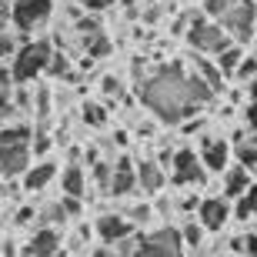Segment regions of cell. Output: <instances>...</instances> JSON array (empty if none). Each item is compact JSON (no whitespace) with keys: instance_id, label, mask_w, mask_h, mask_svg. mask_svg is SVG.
Here are the masks:
<instances>
[{"instance_id":"6da1fadb","label":"cell","mask_w":257,"mask_h":257,"mask_svg":"<svg viewBox=\"0 0 257 257\" xmlns=\"http://www.w3.org/2000/svg\"><path fill=\"white\" fill-rule=\"evenodd\" d=\"M137 94H141V104L164 124H181L197 114L200 107L214 104V97H217L197 74H191L177 60L147 74L137 87Z\"/></svg>"},{"instance_id":"7a4b0ae2","label":"cell","mask_w":257,"mask_h":257,"mask_svg":"<svg viewBox=\"0 0 257 257\" xmlns=\"http://www.w3.org/2000/svg\"><path fill=\"white\" fill-rule=\"evenodd\" d=\"M50 40L37 37V40H24L17 47V54L10 57V74H14V84H34L40 74H47V64H50Z\"/></svg>"},{"instance_id":"3957f363","label":"cell","mask_w":257,"mask_h":257,"mask_svg":"<svg viewBox=\"0 0 257 257\" xmlns=\"http://www.w3.org/2000/svg\"><path fill=\"white\" fill-rule=\"evenodd\" d=\"M184 37H187L191 50L207 54V57H214V54H220L227 44H234L227 30L220 27L217 20L204 17V14H194V17H191V24H187V30H184Z\"/></svg>"},{"instance_id":"277c9868","label":"cell","mask_w":257,"mask_h":257,"mask_svg":"<svg viewBox=\"0 0 257 257\" xmlns=\"http://www.w3.org/2000/svg\"><path fill=\"white\" fill-rule=\"evenodd\" d=\"M184 244L177 227H161L151 230V234H141L137 237V247H131V257H181Z\"/></svg>"},{"instance_id":"5b68a950","label":"cell","mask_w":257,"mask_h":257,"mask_svg":"<svg viewBox=\"0 0 257 257\" xmlns=\"http://www.w3.org/2000/svg\"><path fill=\"white\" fill-rule=\"evenodd\" d=\"M171 181L177 187H204L207 184V167L200 164L194 147H177L171 157Z\"/></svg>"},{"instance_id":"8992f818","label":"cell","mask_w":257,"mask_h":257,"mask_svg":"<svg viewBox=\"0 0 257 257\" xmlns=\"http://www.w3.org/2000/svg\"><path fill=\"white\" fill-rule=\"evenodd\" d=\"M50 14H54V0H14L10 4V24L24 37L34 34L37 27H44Z\"/></svg>"},{"instance_id":"52a82bcc","label":"cell","mask_w":257,"mask_h":257,"mask_svg":"<svg viewBox=\"0 0 257 257\" xmlns=\"http://www.w3.org/2000/svg\"><path fill=\"white\" fill-rule=\"evenodd\" d=\"M217 24L230 34L234 44H247V40L254 37V27H257V4L254 0H237Z\"/></svg>"},{"instance_id":"ba28073f","label":"cell","mask_w":257,"mask_h":257,"mask_svg":"<svg viewBox=\"0 0 257 257\" xmlns=\"http://www.w3.org/2000/svg\"><path fill=\"white\" fill-rule=\"evenodd\" d=\"M94 230L104 247H120L124 240L137 237V224H134L127 214H100L94 220Z\"/></svg>"},{"instance_id":"9c48e42d","label":"cell","mask_w":257,"mask_h":257,"mask_svg":"<svg viewBox=\"0 0 257 257\" xmlns=\"http://www.w3.org/2000/svg\"><path fill=\"white\" fill-rule=\"evenodd\" d=\"M230 217H234V207H230L227 197H200L197 204V220L204 224V230L207 234H220V230L230 224Z\"/></svg>"},{"instance_id":"30bf717a","label":"cell","mask_w":257,"mask_h":257,"mask_svg":"<svg viewBox=\"0 0 257 257\" xmlns=\"http://www.w3.org/2000/svg\"><path fill=\"white\" fill-rule=\"evenodd\" d=\"M200 164L207 167V174H224L230 167V141H224V137H210V134H204L200 137V151H197Z\"/></svg>"},{"instance_id":"8fae6325","label":"cell","mask_w":257,"mask_h":257,"mask_svg":"<svg viewBox=\"0 0 257 257\" xmlns=\"http://www.w3.org/2000/svg\"><path fill=\"white\" fill-rule=\"evenodd\" d=\"M57 164L50 161V157H40L37 164H30L27 171L20 174V187H24V191L27 194H40V191H47L50 184L57 181Z\"/></svg>"},{"instance_id":"7c38bea8","label":"cell","mask_w":257,"mask_h":257,"mask_svg":"<svg viewBox=\"0 0 257 257\" xmlns=\"http://www.w3.org/2000/svg\"><path fill=\"white\" fill-rule=\"evenodd\" d=\"M60 247H64V244H60V230L47 227V224H37V230H34L30 240L24 244L20 257H54Z\"/></svg>"},{"instance_id":"4fadbf2b","label":"cell","mask_w":257,"mask_h":257,"mask_svg":"<svg viewBox=\"0 0 257 257\" xmlns=\"http://www.w3.org/2000/svg\"><path fill=\"white\" fill-rule=\"evenodd\" d=\"M137 191V171H134V161L127 154H120L114 164H110V187L107 194L110 197H127V194Z\"/></svg>"},{"instance_id":"5bb4252c","label":"cell","mask_w":257,"mask_h":257,"mask_svg":"<svg viewBox=\"0 0 257 257\" xmlns=\"http://www.w3.org/2000/svg\"><path fill=\"white\" fill-rule=\"evenodd\" d=\"M134 171H137V191L147 194V197H151V194H157L164 184H167V171H164L154 157L137 161V164H134Z\"/></svg>"},{"instance_id":"9a60e30c","label":"cell","mask_w":257,"mask_h":257,"mask_svg":"<svg viewBox=\"0 0 257 257\" xmlns=\"http://www.w3.org/2000/svg\"><path fill=\"white\" fill-rule=\"evenodd\" d=\"M191 74H197L200 80H204V84L214 90V94H224V80H227V77L220 74V67L214 64V57L191 50Z\"/></svg>"},{"instance_id":"2e32d148","label":"cell","mask_w":257,"mask_h":257,"mask_svg":"<svg viewBox=\"0 0 257 257\" xmlns=\"http://www.w3.org/2000/svg\"><path fill=\"white\" fill-rule=\"evenodd\" d=\"M254 181L250 177L247 167H237V164H230L227 171L220 174V197H227V200H237L240 194L247 191V184Z\"/></svg>"},{"instance_id":"e0dca14e","label":"cell","mask_w":257,"mask_h":257,"mask_svg":"<svg viewBox=\"0 0 257 257\" xmlns=\"http://www.w3.org/2000/svg\"><path fill=\"white\" fill-rule=\"evenodd\" d=\"M57 177H60V194H67V197H80V200L87 197V171L80 167V164H67Z\"/></svg>"},{"instance_id":"ac0fdd59","label":"cell","mask_w":257,"mask_h":257,"mask_svg":"<svg viewBox=\"0 0 257 257\" xmlns=\"http://www.w3.org/2000/svg\"><path fill=\"white\" fill-rule=\"evenodd\" d=\"M244 44H227V47L220 50V54H214V64L220 67V74L224 77H234V70H237V64L244 60Z\"/></svg>"},{"instance_id":"d6986e66","label":"cell","mask_w":257,"mask_h":257,"mask_svg":"<svg viewBox=\"0 0 257 257\" xmlns=\"http://www.w3.org/2000/svg\"><path fill=\"white\" fill-rule=\"evenodd\" d=\"M230 207H234V217H237V220L254 217V214H257V181H250L247 191L240 194L237 200H230Z\"/></svg>"},{"instance_id":"ffe728a7","label":"cell","mask_w":257,"mask_h":257,"mask_svg":"<svg viewBox=\"0 0 257 257\" xmlns=\"http://www.w3.org/2000/svg\"><path fill=\"white\" fill-rule=\"evenodd\" d=\"M230 157H234V164H237V167L254 171V167H257V144L250 141V137H244V141H237V144H230Z\"/></svg>"},{"instance_id":"44dd1931","label":"cell","mask_w":257,"mask_h":257,"mask_svg":"<svg viewBox=\"0 0 257 257\" xmlns=\"http://www.w3.org/2000/svg\"><path fill=\"white\" fill-rule=\"evenodd\" d=\"M177 234H181V244H184V247L197 250L200 244H204V234H207V230H204V224H200V220H184V227L177 230Z\"/></svg>"},{"instance_id":"7402d4cb","label":"cell","mask_w":257,"mask_h":257,"mask_svg":"<svg viewBox=\"0 0 257 257\" xmlns=\"http://www.w3.org/2000/svg\"><path fill=\"white\" fill-rule=\"evenodd\" d=\"M14 74L7 64H0V110H14Z\"/></svg>"},{"instance_id":"603a6c76","label":"cell","mask_w":257,"mask_h":257,"mask_svg":"<svg viewBox=\"0 0 257 257\" xmlns=\"http://www.w3.org/2000/svg\"><path fill=\"white\" fill-rule=\"evenodd\" d=\"M84 124L87 127H94V131H100V127H107V120H110V117H107V107L104 104H94V100H87L84 104Z\"/></svg>"},{"instance_id":"cb8c5ba5","label":"cell","mask_w":257,"mask_h":257,"mask_svg":"<svg viewBox=\"0 0 257 257\" xmlns=\"http://www.w3.org/2000/svg\"><path fill=\"white\" fill-rule=\"evenodd\" d=\"M84 44H87V57H90V60H100V57H107V54L114 50V44H110V37H107V34L84 37Z\"/></svg>"},{"instance_id":"d4e9b609","label":"cell","mask_w":257,"mask_h":257,"mask_svg":"<svg viewBox=\"0 0 257 257\" xmlns=\"http://www.w3.org/2000/svg\"><path fill=\"white\" fill-rule=\"evenodd\" d=\"M24 34H7V30H0V64H7L14 54H17V47L24 44Z\"/></svg>"},{"instance_id":"484cf974","label":"cell","mask_w":257,"mask_h":257,"mask_svg":"<svg viewBox=\"0 0 257 257\" xmlns=\"http://www.w3.org/2000/svg\"><path fill=\"white\" fill-rule=\"evenodd\" d=\"M50 147H54V141H50V134L40 127V131H34V137H30V157H47L50 154Z\"/></svg>"},{"instance_id":"4316f807","label":"cell","mask_w":257,"mask_h":257,"mask_svg":"<svg viewBox=\"0 0 257 257\" xmlns=\"http://www.w3.org/2000/svg\"><path fill=\"white\" fill-rule=\"evenodd\" d=\"M234 4H237V0H200V14L210 17V20H220Z\"/></svg>"},{"instance_id":"83f0119b","label":"cell","mask_w":257,"mask_h":257,"mask_svg":"<svg viewBox=\"0 0 257 257\" xmlns=\"http://www.w3.org/2000/svg\"><path fill=\"white\" fill-rule=\"evenodd\" d=\"M234 77H237V80H244V84H247L250 77H257V57H254V54H244V60L237 64Z\"/></svg>"},{"instance_id":"f1b7e54d","label":"cell","mask_w":257,"mask_h":257,"mask_svg":"<svg viewBox=\"0 0 257 257\" xmlns=\"http://www.w3.org/2000/svg\"><path fill=\"white\" fill-rule=\"evenodd\" d=\"M47 74H54V77H74V74H70V60H67L64 54H50Z\"/></svg>"},{"instance_id":"f546056e","label":"cell","mask_w":257,"mask_h":257,"mask_svg":"<svg viewBox=\"0 0 257 257\" xmlns=\"http://www.w3.org/2000/svg\"><path fill=\"white\" fill-rule=\"evenodd\" d=\"M90 177L97 181V187H100V191H107V187H110V161H97L94 171H90Z\"/></svg>"},{"instance_id":"4dcf8cb0","label":"cell","mask_w":257,"mask_h":257,"mask_svg":"<svg viewBox=\"0 0 257 257\" xmlns=\"http://www.w3.org/2000/svg\"><path fill=\"white\" fill-rule=\"evenodd\" d=\"M60 207H64L67 217H80V210H84V200H80V197H67V194H60Z\"/></svg>"},{"instance_id":"1f68e13d","label":"cell","mask_w":257,"mask_h":257,"mask_svg":"<svg viewBox=\"0 0 257 257\" xmlns=\"http://www.w3.org/2000/svg\"><path fill=\"white\" fill-rule=\"evenodd\" d=\"M164 14H167V7H164V4H151L147 10H141V20H144V24H157Z\"/></svg>"},{"instance_id":"d6a6232c","label":"cell","mask_w":257,"mask_h":257,"mask_svg":"<svg viewBox=\"0 0 257 257\" xmlns=\"http://www.w3.org/2000/svg\"><path fill=\"white\" fill-rule=\"evenodd\" d=\"M84 4V10L87 14H104V10H110L117 4V0H80Z\"/></svg>"},{"instance_id":"836d02e7","label":"cell","mask_w":257,"mask_h":257,"mask_svg":"<svg viewBox=\"0 0 257 257\" xmlns=\"http://www.w3.org/2000/svg\"><path fill=\"white\" fill-rule=\"evenodd\" d=\"M100 84H104L100 90H104L107 97H120V90H124V87H120V80H117V77H110V74H107L104 80H100Z\"/></svg>"},{"instance_id":"e575fe53","label":"cell","mask_w":257,"mask_h":257,"mask_svg":"<svg viewBox=\"0 0 257 257\" xmlns=\"http://www.w3.org/2000/svg\"><path fill=\"white\" fill-rule=\"evenodd\" d=\"M127 217H131L134 224H147V220H151V207H147V204H137V207H131Z\"/></svg>"},{"instance_id":"d590c367","label":"cell","mask_w":257,"mask_h":257,"mask_svg":"<svg viewBox=\"0 0 257 257\" xmlns=\"http://www.w3.org/2000/svg\"><path fill=\"white\" fill-rule=\"evenodd\" d=\"M244 127L247 131L257 127V100H247V107H244Z\"/></svg>"},{"instance_id":"8d00e7d4","label":"cell","mask_w":257,"mask_h":257,"mask_svg":"<svg viewBox=\"0 0 257 257\" xmlns=\"http://www.w3.org/2000/svg\"><path fill=\"white\" fill-rule=\"evenodd\" d=\"M30 217H34V207H20L17 214H14V224L24 227V224H30Z\"/></svg>"},{"instance_id":"74e56055","label":"cell","mask_w":257,"mask_h":257,"mask_svg":"<svg viewBox=\"0 0 257 257\" xmlns=\"http://www.w3.org/2000/svg\"><path fill=\"white\" fill-rule=\"evenodd\" d=\"M127 144H131V137H127V131H114V147H120V151H124Z\"/></svg>"},{"instance_id":"f35d334b","label":"cell","mask_w":257,"mask_h":257,"mask_svg":"<svg viewBox=\"0 0 257 257\" xmlns=\"http://www.w3.org/2000/svg\"><path fill=\"white\" fill-rule=\"evenodd\" d=\"M90 257H120V254H117V247H97Z\"/></svg>"},{"instance_id":"ab89813d","label":"cell","mask_w":257,"mask_h":257,"mask_svg":"<svg viewBox=\"0 0 257 257\" xmlns=\"http://www.w3.org/2000/svg\"><path fill=\"white\" fill-rule=\"evenodd\" d=\"M247 100H257V77L247 80Z\"/></svg>"},{"instance_id":"60d3db41","label":"cell","mask_w":257,"mask_h":257,"mask_svg":"<svg viewBox=\"0 0 257 257\" xmlns=\"http://www.w3.org/2000/svg\"><path fill=\"white\" fill-rule=\"evenodd\" d=\"M10 24V7H0V30H7Z\"/></svg>"},{"instance_id":"b9f144b4","label":"cell","mask_w":257,"mask_h":257,"mask_svg":"<svg viewBox=\"0 0 257 257\" xmlns=\"http://www.w3.org/2000/svg\"><path fill=\"white\" fill-rule=\"evenodd\" d=\"M124 7H137V4H144V0H120Z\"/></svg>"},{"instance_id":"7bdbcfd3","label":"cell","mask_w":257,"mask_h":257,"mask_svg":"<svg viewBox=\"0 0 257 257\" xmlns=\"http://www.w3.org/2000/svg\"><path fill=\"white\" fill-rule=\"evenodd\" d=\"M54 257H74V254H70V250H67V247H60V250H57V254H54Z\"/></svg>"},{"instance_id":"ee69618b","label":"cell","mask_w":257,"mask_h":257,"mask_svg":"<svg viewBox=\"0 0 257 257\" xmlns=\"http://www.w3.org/2000/svg\"><path fill=\"white\" fill-rule=\"evenodd\" d=\"M247 137H250V141L257 144V127H254V131H247Z\"/></svg>"},{"instance_id":"f6af8a7d","label":"cell","mask_w":257,"mask_h":257,"mask_svg":"<svg viewBox=\"0 0 257 257\" xmlns=\"http://www.w3.org/2000/svg\"><path fill=\"white\" fill-rule=\"evenodd\" d=\"M10 4H14V0H0V7H10Z\"/></svg>"},{"instance_id":"bcb514c9","label":"cell","mask_w":257,"mask_h":257,"mask_svg":"<svg viewBox=\"0 0 257 257\" xmlns=\"http://www.w3.org/2000/svg\"><path fill=\"white\" fill-rule=\"evenodd\" d=\"M254 57H257V30H254Z\"/></svg>"},{"instance_id":"7dc6e473","label":"cell","mask_w":257,"mask_h":257,"mask_svg":"<svg viewBox=\"0 0 257 257\" xmlns=\"http://www.w3.org/2000/svg\"><path fill=\"white\" fill-rule=\"evenodd\" d=\"M250 177H254V181H257V167H254V171H250Z\"/></svg>"}]
</instances>
